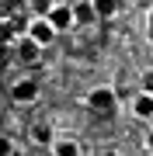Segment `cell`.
Returning a JSON list of instances; mask_svg holds the SVG:
<instances>
[{"label": "cell", "mask_w": 153, "mask_h": 156, "mask_svg": "<svg viewBox=\"0 0 153 156\" xmlns=\"http://www.w3.org/2000/svg\"><path fill=\"white\" fill-rule=\"evenodd\" d=\"M132 115H136V118H143V122H150V118H153V94L139 90V94L132 97Z\"/></svg>", "instance_id": "obj_6"}, {"label": "cell", "mask_w": 153, "mask_h": 156, "mask_svg": "<svg viewBox=\"0 0 153 156\" xmlns=\"http://www.w3.org/2000/svg\"><path fill=\"white\" fill-rule=\"evenodd\" d=\"M31 142H38V146H52V142H56L52 125H49V122H35V125H31Z\"/></svg>", "instance_id": "obj_7"}, {"label": "cell", "mask_w": 153, "mask_h": 156, "mask_svg": "<svg viewBox=\"0 0 153 156\" xmlns=\"http://www.w3.org/2000/svg\"><path fill=\"white\" fill-rule=\"evenodd\" d=\"M146 31H150V42H153V11H150V17H146Z\"/></svg>", "instance_id": "obj_15"}, {"label": "cell", "mask_w": 153, "mask_h": 156, "mask_svg": "<svg viewBox=\"0 0 153 156\" xmlns=\"http://www.w3.org/2000/svg\"><path fill=\"white\" fill-rule=\"evenodd\" d=\"M87 108H94V111H111L115 108V90L111 87H94L91 94H87Z\"/></svg>", "instance_id": "obj_5"}, {"label": "cell", "mask_w": 153, "mask_h": 156, "mask_svg": "<svg viewBox=\"0 0 153 156\" xmlns=\"http://www.w3.org/2000/svg\"><path fill=\"white\" fill-rule=\"evenodd\" d=\"M101 156H122V153H115V149H104V153H101Z\"/></svg>", "instance_id": "obj_17"}, {"label": "cell", "mask_w": 153, "mask_h": 156, "mask_svg": "<svg viewBox=\"0 0 153 156\" xmlns=\"http://www.w3.org/2000/svg\"><path fill=\"white\" fill-rule=\"evenodd\" d=\"M0 156H14V142L7 135H0Z\"/></svg>", "instance_id": "obj_13"}, {"label": "cell", "mask_w": 153, "mask_h": 156, "mask_svg": "<svg viewBox=\"0 0 153 156\" xmlns=\"http://www.w3.org/2000/svg\"><path fill=\"white\" fill-rule=\"evenodd\" d=\"M143 90H146V94H153V69L143 73Z\"/></svg>", "instance_id": "obj_14"}, {"label": "cell", "mask_w": 153, "mask_h": 156, "mask_svg": "<svg viewBox=\"0 0 153 156\" xmlns=\"http://www.w3.org/2000/svg\"><path fill=\"white\" fill-rule=\"evenodd\" d=\"M49 24H52V28H56V35L59 31H70V28H73V7H66V4H56V7H52V11H49Z\"/></svg>", "instance_id": "obj_4"}, {"label": "cell", "mask_w": 153, "mask_h": 156, "mask_svg": "<svg viewBox=\"0 0 153 156\" xmlns=\"http://www.w3.org/2000/svg\"><path fill=\"white\" fill-rule=\"evenodd\" d=\"M52 0H28V11H31V17H49V11H52Z\"/></svg>", "instance_id": "obj_11"}, {"label": "cell", "mask_w": 153, "mask_h": 156, "mask_svg": "<svg viewBox=\"0 0 153 156\" xmlns=\"http://www.w3.org/2000/svg\"><path fill=\"white\" fill-rule=\"evenodd\" d=\"M11 101L14 104H35V101H38V83H35L31 76L17 80V83L11 87Z\"/></svg>", "instance_id": "obj_2"}, {"label": "cell", "mask_w": 153, "mask_h": 156, "mask_svg": "<svg viewBox=\"0 0 153 156\" xmlns=\"http://www.w3.org/2000/svg\"><path fill=\"white\" fill-rule=\"evenodd\" d=\"M11 49H14V35H11V38H7V35H0V62L11 56Z\"/></svg>", "instance_id": "obj_12"}, {"label": "cell", "mask_w": 153, "mask_h": 156, "mask_svg": "<svg viewBox=\"0 0 153 156\" xmlns=\"http://www.w3.org/2000/svg\"><path fill=\"white\" fill-rule=\"evenodd\" d=\"M94 4H91V0H80V4H73V21L77 24H91L94 21Z\"/></svg>", "instance_id": "obj_9"}, {"label": "cell", "mask_w": 153, "mask_h": 156, "mask_svg": "<svg viewBox=\"0 0 153 156\" xmlns=\"http://www.w3.org/2000/svg\"><path fill=\"white\" fill-rule=\"evenodd\" d=\"M94 4V14L97 17H111L115 11H118V0H91Z\"/></svg>", "instance_id": "obj_10"}, {"label": "cell", "mask_w": 153, "mask_h": 156, "mask_svg": "<svg viewBox=\"0 0 153 156\" xmlns=\"http://www.w3.org/2000/svg\"><path fill=\"white\" fill-rule=\"evenodd\" d=\"M14 52H17V59H21V62H38L42 45H38V42H31L28 35H14Z\"/></svg>", "instance_id": "obj_3"}, {"label": "cell", "mask_w": 153, "mask_h": 156, "mask_svg": "<svg viewBox=\"0 0 153 156\" xmlns=\"http://www.w3.org/2000/svg\"><path fill=\"white\" fill-rule=\"evenodd\" d=\"M49 149H52V156H80V142L77 139H56Z\"/></svg>", "instance_id": "obj_8"}, {"label": "cell", "mask_w": 153, "mask_h": 156, "mask_svg": "<svg viewBox=\"0 0 153 156\" xmlns=\"http://www.w3.org/2000/svg\"><path fill=\"white\" fill-rule=\"evenodd\" d=\"M24 35L46 49V45H52V38H56V28L49 24V17H31V21H28V28H24Z\"/></svg>", "instance_id": "obj_1"}, {"label": "cell", "mask_w": 153, "mask_h": 156, "mask_svg": "<svg viewBox=\"0 0 153 156\" xmlns=\"http://www.w3.org/2000/svg\"><path fill=\"white\" fill-rule=\"evenodd\" d=\"M146 149L153 153V128H150V135H146Z\"/></svg>", "instance_id": "obj_16"}]
</instances>
